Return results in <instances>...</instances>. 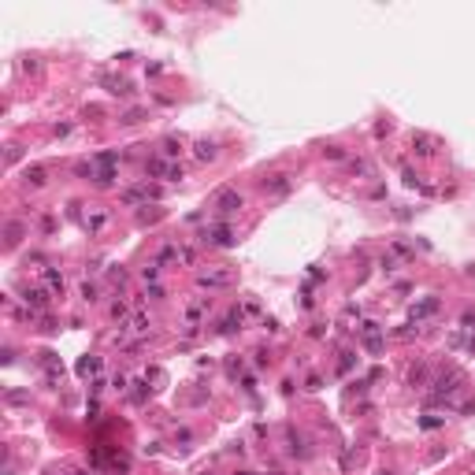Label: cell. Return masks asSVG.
<instances>
[{"instance_id": "cell-1", "label": "cell", "mask_w": 475, "mask_h": 475, "mask_svg": "<svg viewBox=\"0 0 475 475\" xmlns=\"http://www.w3.org/2000/svg\"><path fill=\"white\" fill-rule=\"evenodd\" d=\"M145 171H149L152 179H164V182H179V179H182V167H179V164H171V160H164L160 152L145 160Z\"/></svg>"}, {"instance_id": "cell-2", "label": "cell", "mask_w": 475, "mask_h": 475, "mask_svg": "<svg viewBox=\"0 0 475 475\" xmlns=\"http://www.w3.org/2000/svg\"><path fill=\"white\" fill-rule=\"evenodd\" d=\"M357 330H360V345H364V349H368L371 357L383 353V327H379L375 320H364Z\"/></svg>"}, {"instance_id": "cell-3", "label": "cell", "mask_w": 475, "mask_h": 475, "mask_svg": "<svg viewBox=\"0 0 475 475\" xmlns=\"http://www.w3.org/2000/svg\"><path fill=\"white\" fill-rule=\"evenodd\" d=\"M245 204V197L237 193V189H219L215 193V201H212V208L219 212V219H227V215H234L237 208Z\"/></svg>"}, {"instance_id": "cell-4", "label": "cell", "mask_w": 475, "mask_h": 475, "mask_svg": "<svg viewBox=\"0 0 475 475\" xmlns=\"http://www.w3.org/2000/svg\"><path fill=\"white\" fill-rule=\"evenodd\" d=\"M204 242H208V245H219V249H230V245H237V230H230L227 223H215V227L204 230Z\"/></svg>"}, {"instance_id": "cell-5", "label": "cell", "mask_w": 475, "mask_h": 475, "mask_svg": "<svg viewBox=\"0 0 475 475\" xmlns=\"http://www.w3.org/2000/svg\"><path fill=\"white\" fill-rule=\"evenodd\" d=\"M197 286H201V290H223V286H234V271H201V275H197Z\"/></svg>"}, {"instance_id": "cell-6", "label": "cell", "mask_w": 475, "mask_h": 475, "mask_svg": "<svg viewBox=\"0 0 475 475\" xmlns=\"http://www.w3.org/2000/svg\"><path fill=\"white\" fill-rule=\"evenodd\" d=\"M457 390H461V375H457V371H449V375H438V379H434V393H431V401L446 398V393H457Z\"/></svg>"}, {"instance_id": "cell-7", "label": "cell", "mask_w": 475, "mask_h": 475, "mask_svg": "<svg viewBox=\"0 0 475 475\" xmlns=\"http://www.w3.org/2000/svg\"><path fill=\"white\" fill-rule=\"evenodd\" d=\"M290 186H293V175H286V171H279V175L264 179V193H271V197H282V193H290Z\"/></svg>"}, {"instance_id": "cell-8", "label": "cell", "mask_w": 475, "mask_h": 475, "mask_svg": "<svg viewBox=\"0 0 475 475\" xmlns=\"http://www.w3.org/2000/svg\"><path fill=\"white\" fill-rule=\"evenodd\" d=\"M23 301H26V308L34 312V315L49 308V293H45V290H26V297H23Z\"/></svg>"}, {"instance_id": "cell-9", "label": "cell", "mask_w": 475, "mask_h": 475, "mask_svg": "<svg viewBox=\"0 0 475 475\" xmlns=\"http://www.w3.org/2000/svg\"><path fill=\"white\" fill-rule=\"evenodd\" d=\"M160 156H164V160H171V164H179L182 141H179V137H164V141H160Z\"/></svg>"}, {"instance_id": "cell-10", "label": "cell", "mask_w": 475, "mask_h": 475, "mask_svg": "<svg viewBox=\"0 0 475 475\" xmlns=\"http://www.w3.org/2000/svg\"><path fill=\"white\" fill-rule=\"evenodd\" d=\"M412 152L416 156H431L434 152V137L431 134H412Z\"/></svg>"}, {"instance_id": "cell-11", "label": "cell", "mask_w": 475, "mask_h": 475, "mask_svg": "<svg viewBox=\"0 0 475 475\" xmlns=\"http://www.w3.org/2000/svg\"><path fill=\"white\" fill-rule=\"evenodd\" d=\"M193 156H197L201 164H208V160H215V156H219V149H215V141H197V145H193Z\"/></svg>"}, {"instance_id": "cell-12", "label": "cell", "mask_w": 475, "mask_h": 475, "mask_svg": "<svg viewBox=\"0 0 475 475\" xmlns=\"http://www.w3.org/2000/svg\"><path fill=\"white\" fill-rule=\"evenodd\" d=\"M41 279H45V286H49L52 293H63V275L56 271V267H41Z\"/></svg>"}, {"instance_id": "cell-13", "label": "cell", "mask_w": 475, "mask_h": 475, "mask_svg": "<svg viewBox=\"0 0 475 475\" xmlns=\"http://www.w3.org/2000/svg\"><path fill=\"white\" fill-rule=\"evenodd\" d=\"M26 186H34V189H41L45 182H49V171H45V167H26Z\"/></svg>"}, {"instance_id": "cell-14", "label": "cell", "mask_w": 475, "mask_h": 475, "mask_svg": "<svg viewBox=\"0 0 475 475\" xmlns=\"http://www.w3.org/2000/svg\"><path fill=\"white\" fill-rule=\"evenodd\" d=\"M286 449H290L293 457H308V446H305V438H301V434H293V431H286Z\"/></svg>"}, {"instance_id": "cell-15", "label": "cell", "mask_w": 475, "mask_h": 475, "mask_svg": "<svg viewBox=\"0 0 475 475\" xmlns=\"http://www.w3.org/2000/svg\"><path fill=\"white\" fill-rule=\"evenodd\" d=\"M101 82L108 86V93H115V97H126V93H130V82H126V78H101Z\"/></svg>"}, {"instance_id": "cell-16", "label": "cell", "mask_w": 475, "mask_h": 475, "mask_svg": "<svg viewBox=\"0 0 475 475\" xmlns=\"http://www.w3.org/2000/svg\"><path fill=\"white\" fill-rule=\"evenodd\" d=\"M219 330H223V334H230V330H242V312L234 308L227 320H219Z\"/></svg>"}, {"instance_id": "cell-17", "label": "cell", "mask_w": 475, "mask_h": 475, "mask_svg": "<svg viewBox=\"0 0 475 475\" xmlns=\"http://www.w3.org/2000/svg\"><path fill=\"white\" fill-rule=\"evenodd\" d=\"M438 308V297H427V301H420V305L412 308V320H423V315H431Z\"/></svg>"}, {"instance_id": "cell-18", "label": "cell", "mask_w": 475, "mask_h": 475, "mask_svg": "<svg viewBox=\"0 0 475 475\" xmlns=\"http://www.w3.org/2000/svg\"><path fill=\"white\" fill-rule=\"evenodd\" d=\"M93 182H97L101 189H108L115 182V167H97V179H93Z\"/></svg>"}, {"instance_id": "cell-19", "label": "cell", "mask_w": 475, "mask_h": 475, "mask_svg": "<svg viewBox=\"0 0 475 475\" xmlns=\"http://www.w3.org/2000/svg\"><path fill=\"white\" fill-rule=\"evenodd\" d=\"M134 330V334H149V320H145V312H137V315H130V323H126Z\"/></svg>"}, {"instance_id": "cell-20", "label": "cell", "mask_w": 475, "mask_h": 475, "mask_svg": "<svg viewBox=\"0 0 475 475\" xmlns=\"http://www.w3.org/2000/svg\"><path fill=\"white\" fill-rule=\"evenodd\" d=\"M149 401V379H137L134 383V405H145Z\"/></svg>"}, {"instance_id": "cell-21", "label": "cell", "mask_w": 475, "mask_h": 475, "mask_svg": "<svg viewBox=\"0 0 475 475\" xmlns=\"http://www.w3.org/2000/svg\"><path fill=\"white\" fill-rule=\"evenodd\" d=\"M23 234H26V227L19 223V219H8V245H15Z\"/></svg>"}, {"instance_id": "cell-22", "label": "cell", "mask_w": 475, "mask_h": 475, "mask_svg": "<svg viewBox=\"0 0 475 475\" xmlns=\"http://www.w3.org/2000/svg\"><path fill=\"white\" fill-rule=\"evenodd\" d=\"M104 223H108V215H104V212H97V215H89V219H86V230L93 234V230H101Z\"/></svg>"}, {"instance_id": "cell-23", "label": "cell", "mask_w": 475, "mask_h": 475, "mask_svg": "<svg viewBox=\"0 0 475 475\" xmlns=\"http://www.w3.org/2000/svg\"><path fill=\"white\" fill-rule=\"evenodd\" d=\"M446 423V416H420V427L423 431H434V427H442Z\"/></svg>"}, {"instance_id": "cell-24", "label": "cell", "mask_w": 475, "mask_h": 475, "mask_svg": "<svg viewBox=\"0 0 475 475\" xmlns=\"http://www.w3.org/2000/svg\"><path fill=\"white\" fill-rule=\"evenodd\" d=\"M97 368H101V360L97 357H86L82 364H78V375H89V371H97Z\"/></svg>"}, {"instance_id": "cell-25", "label": "cell", "mask_w": 475, "mask_h": 475, "mask_svg": "<svg viewBox=\"0 0 475 475\" xmlns=\"http://www.w3.org/2000/svg\"><path fill=\"white\" fill-rule=\"evenodd\" d=\"M175 256H179V249H175V245H164L160 256H156V264H167V260H175Z\"/></svg>"}, {"instance_id": "cell-26", "label": "cell", "mask_w": 475, "mask_h": 475, "mask_svg": "<svg viewBox=\"0 0 475 475\" xmlns=\"http://www.w3.org/2000/svg\"><path fill=\"white\" fill-rule=\"evenodd\" d=\"M141 115H145V112H141V108H134V112H126L119 123H123V126H134V123H141Z\"/></svg>"}, {"instance_id": "cell-27", "label": "cell", "mask_w": 475, "mask_h": 475, "mask_svg": "<svg viewBox=\"0 0 475 475\" xmlns=\"http://www.w3.org/2000/svg\"><path fill=\"white\" fill-rule=\"evenodd\" d=\"M156 275H160V264H149V267H141V279H145V282H156Z\"/></svg>"}, {"instance_id": "cell-28", "label": "cell", "mask_w": 475, "mask_h": 475, "mask_svg": "<svg viewBox=\"0 0 475 475\" xmlns=\"http://www.w3.org/2000/svg\"><path fill=\"white\" fill-rule=\"evenodd\" d=\"M8 401L11 405H23V401H30V393L26 390H8Z\"/></svg>"}, {"instance_id": "cell-29", "label": "cell", "mask_w": 475, "mask_h": 475, "mask_svg": "<svg viewBox=\"0 0 475 475\" xmlns=\"http://www.w3.org/2000/svg\"><path fill=\"white\" fill-rule=\"evenodd\" d=\"M323 156H327V160H345V149H338V145H327V149H323Z\"/></svg>"}, {"instance_id": "cell-30", "label": "cell", "mask_w": 475, "mask_h": 475, "mask_svg": "<svg viewBox=\"0 0 475 475\" xmlns=\"http://www.w3.org/2000/svg\"><path fill=\"white\" fill-rule=\"evenodd\" d=\"M82 301H89V305L97 301V286H93V282H82Z\"/></svg>"}, {"instance_id": "cell-31", "label": "cell", "mask_w": 475, "mask_h": 475, "mask_svg": "<svg viewBox=\"0 0 475 475\" xmlns=\"http://www.w3.org/2000/svg\"><path fill=\"white\" fill-rule=\"evenodd\" d=\"M204 305H208V301H193V305H189V320H201V312H204Z\"/></svg>"}, {"instance_id": "cell-32", "label": "cell", "mask_w": 475, "mask_h": 475, "mask_svg": "<svg viewBox=\"0 0 475 475\" xmlns=\"http://www.w3.org/2000/svg\"><path fill=\"white\" fill-rule=\"evenodd\" d=\"M393 252H398V256H405V260H408V256H412V249H408L405 242H393Z\"/></svg>"}, {"instance_id": "cell-33", "label": "cell", "mask_w": 475, "mask_h": 475, "mask_svg": "<svg viewBox=\"0 0 475 475\" xmlns=\"http://www.w3.org/2000/svg\"><path fill=\"white\" fill-rule=\"evenodd\" d=\"M353 368V353H342V360H338V371H349Z\"/></svg>"}, {"instance_id": "cell-34", "label": "cell", "mask_w": 475, "mask_h": 475, "mask_svg": "<svg viewBox=\"0 0 475 475\" xmlns=\"http://www.w3.org/2000/svg\"><path fill=\"white\" fill-rule=\"evenodd\" d=\"M41 230H45V234H52V230H56V219H52V215H45V219H41Z\"/></svg>"}, {"instance_id": "cell-35", "label": "cell", "mask_w": 475, "mask_h": 475, "mask_svg": "<svg viewBox=\"0 0 475 475\" xmlns=\"http://www.w3.org/2000/svg\"><path fill=\"white\" fill-rule=\"evenodd\" d=\"M379 267H383V271L390 275V271H393V267H398V264H393V256H383V260H379Z\"/></svg>"}, {"instance_id": "cell-36", "label": "cell", "mask_w": 475, "mask_h": 475, "mask_svg": "<svg viewBox=\"0 0 475 475\" xmlns=\"http://www.w3.org/2000/svg\"><path fill=\"white\" fill-rule=\"evenodd\" d=\"M461 323H464L468 330H475V312H464V315H461Z\"/></svg>"}, {"instance_id": "cell-37", "label": "cell", "mask_w": 475, "mask_h": 475, "mask_svg": "<svg viewBox=\"0 0 475 475\" xmlns=\"http://www.w3.org/2000/svg\"><path fill=\"white\" fill-rule=\"evenodd\" d=\"M112 315H115V320H119V315H126V305H123V301H115V305H112Z\"/></svg>"}, {"instance_id": "cell-38", "label": "cell", "mask_w": 475, "mask_h": 475, "mask_svg": "<svg viewBox=\"0 0 475 475\" xmlns=\"http://www.w3.org/2000/svg\"><path fill=\"white\" fill-rule=\"evenodd\" d=\"M234 475H252V471H234Z\"/></svg>"}]
</instances>
